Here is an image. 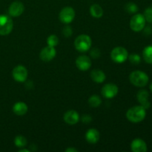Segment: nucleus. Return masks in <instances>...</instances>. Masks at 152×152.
<instances>
[{"instance_id": "aec40b11", "label": "nucleus", "mask_w": 152, "mask_h": 152, "mask_svg": "<svg viewBox=\"0 0 152 152\" xmlns=\"http://www.w3.org/2000/svg\"><path fill=\"white\" fill-rule=\"evenodd\" d=\"M142 57L145 62L148 64H152V45L147 46L144 48Z\"/></svg>"}, {"instance_id": "6ab92c4d", "label": "nucleus", "mask_w": 152, "mask_h": 152, "mask_svg": "<svg viewBox=\"0 0 152 152\" xmlns=\"http://www.w3.org/2000/svg\"><path fill=\"white\" fill-rule=\"evenodd\" d=\"M90 13L93 17L99 19L103 15V10L99 4H94L90 7Z\"/></svg>"}, {"instance_id": "dca6fc26", "label": "nucleus", "mask_w": 152, "mask_h": 152, "mask_svg": "<svg viewBox=\"0 0 152 152\" xmlns=\"http://www.w3.org/2000/svg\"><path fill=\"white\" fill-rule=\"evenodd\" d=\"M99 132L95 129H90L86 134V140L91 144H95L99 140Z\"/></svg>"}, {"instance_id": "f03ea898", "label": "nucleus", "mask_w": 152, "mask_h": 152, "mask_svg": "<svg viewBox=\"0 0 152 152\" xmlns=\"http://www.w3.org/2000/svg\"><path fill=\"white\" fill-rule=\"evenodd\" d=\"M129 80L131 83L136 87H144L148 83V76L143 71H135L131 73L129 75Z\"/></svg>"}, {"instance_id": "7c9ffc66", "label": "nucleus", "mask_w": 152, "mask_h": 152, "mask_svg": "<svg viewBox=\"0 0 152 152\" xmlns=\"http://www.w3.org/2000/svg\"><path fill=\"white\" fill-rule=\"evenodd\" d=\"M30 151L28 149H26V148H22L19 151V152H29Z\"/></svg>"}, {"instance_id": "6e6552de", "label": "nucleus", "mask_w": 152, "mask_h": 152, "mask_svg": "<svg viewBox=\"0 0 152 152\" xmlns=\"http://www.w3.org/2000/svg\"><path fill=\"white\" fill-rule=\"evenodd\" d=\"M13 79L18 83H24L28 78V72L27 68L23 65H17L12 71Z\"/></svg>"}, {"instance_id": "2eb2a0df", "label": "nucleus", "mask_w": 152, "mask_h": 152, "mask_svg": "<svg viewBox=\"0 0 152 152\" xmlns=\"http://www.w3.org/2000/svg\"><path fill=\"white\" fill-rule=\"evenodd\" d=\"M148 92L146 90H140L138 91L137 94V98L138 102L140 103V105L145 108V110L148 109L150 107L151 104L148 102Z\"/></svg>"}, {"instance_id": "a878e982", "label": "nucleus", "mask_w": 152, "mask_h": 152, "mask_svg": "<svg viewBox=\"0 0 152 152\" xmlns=\"http://www.w3.org/2000/svg\"><path fill=\"white\" fill-rule=\"evenodd\" d=\"M144 17L147 22L152 24V7H149L145 9V12H144Z\"/></svg>"}, {"instance_id": "c756f323", "label": "nucleus", "mask_w": 152, "mask_h": 152, "mask_svg": "<svg viewBox=\"0 0 152 152\" xmlns=\"http://www.w3.org/2000/svg\"><path fill=\"white\" fill-rule=\"evenodd\" d=\"M65 152H78V150L75 148H68L66 150H65Z\"/></svg>"}, {"instance_id": "5701e85b", "label": "nucleus", "mask_w": 152, "mask_h": 152, "mask_svg": "<svg viewBox=\"0 0 152 152\" xmlns=\"http://www.w3.org/2000/svg\"><path fill=\"white\" fill-rule=\"evenodd\" d=\"M125 10L129 13H135L138 10V6L134 2L126 3L124 7Z\"/></svg>"}, {"instance_id": "4be33fe9", "label": "nucleus", "mask_w": 152, "mask_h": 152, "mask_svg": "<svg viewBox=\"0 0 152 152\" xmlns=\"http://www.w3.org/2000/svg\"><path fill=\"white\" fill-rule=\"evenodd\" d=\"M89 105L92 108H97L102 103V99L98 95H92L88 99Z\"/></svg>"}, {"instance_id": "f257e3e1", "label": "nucleus", "mask_w": 152, "mask_h": 152, "mask_svg": "<svg viewBox=\"0 0 152 152\" xmlns=\"http://www.w3.org/2000/svg\"><path fill=\"white\" fill-rule=\"evenodd\" d=\"M146 116L145 109L142 106H134L129 108L126 113V117L130 122L133 123H138L142 122Z\"/></svg>"}, {"instance_id": "a211bd4d", "label": "nucleus", "mask_w": 152, "mask_h": 152, "mask_svg": "<svg viewBox=\"0 0 152 152\" xmlns=\"http://www.w3.org/2000/svg\"><path fill=\"white\" fill-rule=\"evenodd\" d=\"M91 77L92 80L96 83H102L105 81L106 76L105 73L99 69H94L91 73Z\"/></svg>"}, {"instance_id": "b1692460", "label": "nucleus", "mask_w": 152, "mask_h": 152, "mask_svg": "<svg viewBox=\"0 0 152 152\" xmlns=\"http://www.w3.org/2000/svg\"><path fill=\"white\" fill-rule=\"evenodd\" d=\"M59 38L56 37V35H50L48 37L47 39V44L48 46H50V47L55 48L56 45H58L59 44Z\"/></svg>"}, {"instance_id": "20e7f679", "label": "nucleus", "mask_w": 152, "mask_h": 152, "mask_svg": "<svg viewBox=\"0 0 152 152\" xmlns=\"http://www.w3.org/2000/svg\"><path fill=\"white\" fill-rule=\"evenodd\" d=\"M13 28V20L7 15H0V35L6 36L10 34Z\"/></svg>"}, {"instance_id": "393cba45", "label": "nucleus", "mask_w": 152, "mask_h": 152, "mask_svg": "<svg viewBox=\"0 0 152 152\" xmlns=\"http://www.w3.org/2000/svg\"><path fill=\"white\" fill-rule=\"evenodd\" d=\"M129 59L131 62V63H132L133 65H138V64L140 62L141 58L137 53H133V54H131L130 56H129Z\"/></svg>"}, {"instance_id": "f3484780", "label": "nucleus", "mask_w": 152, "mask_h": 152, "mask_svg": "<svg viewBox=\"0 0 152 152\" xmlns=\"http://www.w3.org/2000/svg\"><path fill=\"white\" fill-rule=\"evenodd\" d=\"M28 105L23 102H18L14 104L13 107V111L18 116H23L28 112Z\"/></svg>"}, {"instance_id": "4468645a", "label": "nucleus", "mask_w": 152, "mask_h": 152, "mask_svg": "<svg viewBox=\"0 0 152 152\" xmlns=\"http://www.w3.org/2000/svg\"><path fill=\"white\" fill-rule=\"evenodd\" d=\"M131 148L134 152H145L147 151V145L142 139L136 138L131 143Z\"/></svg>"}, {"instance_id": "0eeeda50", "label": "nucleus", "mask_w": 152, "mask_h": 152, "mask_svg": "<svg viewBox=\"0 0 152 152\" xmlns=\"http://www.w3.org/2000/svg\"><path fill=\"white\" fill-rule=\"evenodd\" d=\"M75 10L71 7H65L61 10L59 13V20L64 24H70L74 21L75 18Z\"/></svg>"}, {"instance_id": "423d86ee", "label": "nucleus", "mask_w": 152, "mask_h": 152, "mask_svg": "<svg viewBox=\"0 0 152 152\" xmlns=\"http://www.w3.org/2000/svg\"><path fill=\"white\" fill-rule=\"evenodd\" d=\"M145 20L144 15L138 13L132 17L130 21V28L135 32H140L144 29L145 26Z\"/></svg>"}, {"instance_id": "39448f33", "label": "nucleus", "mask_w": 152, "mask_h": 152, "mask_svg": "<svg viewBox=\"0 0 152 152\" xmlns=\"http://www.w3.org/2000/svg\"><path fill=\"white\" fill-rule=\"evenodd\" d=\"M129 57L127 50L123 47H116L111 52V58L116 63H123Z\"/></svg>"}, {"instance_id": "2f4dec72", "label": "nucleus", "mask_w": 152, "mask_h": 152, "mask_svg": "<svg viewBox=\"0 0 152 152\" xmlns=\"http://www.w3.org/2000/svg\"><path fill=\"white\" fill-rule=\"evenodd\" d=\"M150 89H151V92H152V83H151V86H150Z\"/></svg>"}, {"instance_id": "cd10ccee", "label": "nucleus", "mask_w": 152, "mask_h": 152, "mask_svg": "<svg viewBox=\"0 0 152 152\" xmlns=\"http://www.w3.org/2000/svg\"><path fill=\"white\" fill-rule=\"evenodd\" d=\"M91 56L94 59H97L100 56V50L98 48H93L90 53Z\"/></svg>"}, {"instance_id": "f8f14e48", "label": "nucleus", "mask_w": 152, "mask_h": 152, "mask_svg": "<svg viewBox=\"0 0 152 152\" xmlns=\"http://www.w3.org/2000/svg\"><path fill=\"white\" fill-rule=\"evenodd\" d=\"M76 65L80 71H86L91 66V60L87 56H80L76 59Z\"/></svg>"}, {"instance_id": "9b49d317", "label": "nucleus", "mask_w": 152, "mask_h": 152, "mask_svg": "<svg viewBox=\"0 0 152 152\" xmlns=\"http://www.w3.org/2000/svg\"><path fill=\"white\" fill-rule=\"evenodd\" d=\"M56 55V51L55 48L47 46L40 51L39 58L44 62H50L52 59H54Z\"/></svg>"}, {"instance_id": "1a4fd4ad", "label": "nucleus", "mask_w": 152, "mask_h": 152, "mask_svg": "<svg viewBox=\"0 0 152 152\" xmlns=\"http://www.w3.org/2000/svg\"><path fill=\"white\" fill-rule=\"evenodd\" d=\"M119 91V88L117 85L114 83H108L105 84L102 88V96L107 99H112L115 97Z\"/></svg>"}, {"instance_id": "7ed1b4c3", "label": "nucleus", "mask_w": 152, "mask_h": 152, "mask_svg": "<svg viewBox=\"0 0 152 152\" xmlns=\"http://www.w3.org/2000/svg\"><path fill=\"white\" fill-rule=\"evenodd\" d=\"M92 41L89 36L86 34H81L76 38L74 41V47L79 52L85 53L90 50Z\"/></svg>"}, {"instance_id": "9d476101", "label": "nucleus", "mask_w": 152, "mask_h": 152, "mask_svg": "<svg viewBox=\"0 0 152 152\" xmlns=\"http://www.w3.org/2000/svg\"><path fill=\"white\" fill-rule=\"evenodd\" d=\"M25 6L23 3L19 1H15L12 3L8 8L9 15L13 17H18L23 13Z\"/></svg>"}, {"instance_id": "412c9836", "label": "nucleus", "mask_w": 152, "mask_h": 152, "mask_svg": "<svg viewBox=\"0 0 152 152\" xmlns=\"http://www.w3.org/2000/svg\"><path fill=\"white\" fill-rule=\"evenodd\" d=\"M14 144L18 148H22L26 146L27 144H28V141H27V139L24 136L18 135V136H16L15 137Z\"/></svg>"}, {"instance_id": "ddd939ff", "label": "nucleus", "mask_w": 152, "mask_h": 152, "mask_svg": "<svg viewBox=\"0 0 152 152\" xmlns=\"http://www.w3.org/2000/svg\"><path fill=\"white\" fill-rule=\"evenodd\" d=\"M63 119L67 124L73 126L80 121V115L75 110H69L65 113Z\"/></svg>"}, {"instance_id": "c85d7f7f", "label": "nucleus", "mask_w": 152, "mask_h": 152, "mask_svg": "<svg viewBox=\"0 0 152 152\" xmlns=\"http://www.w3.org/2000/svg\"><path fill=\"white\" fill-rule=\"evenodd\" d=\"M92 117L91 116L89 115V114H84V115L82 116V121L85 124H88L91 122Z\"/></svg>"}, {"instance_id": "bb28decb", "label": "nucleus", "mask_w": 152, "mask_h": 152, "mask_svg": "<svg viewBox=\"0 0 152 152\" xmlns=\"http://www.w3.org/2000/svg\"><path fill=\"white\" fill-rule=\"evenodd\" d=\"M72 34H73L72 28H71V27L68 26V25L65 26V28L62 29V34H63V36H65V37H71Z\"/></svg>"}]
</instances>
